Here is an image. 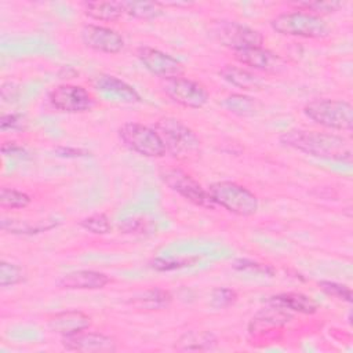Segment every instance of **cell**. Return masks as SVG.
<instances>
[{
  "label": "cell",
  "instance_id": "cell-17",
  "mask_svg": "<svg viewBox=\"0 0 353 353\" xmlns=\"http://www.w3.org/2000/svg\"><path fill=\"white\" fill-rule=\"evenodd\" d=\"M90 325H91L90 316H87L80 310L61 312L48 320L50 330L62 336L85 331Z\"/></svg>",
  "mask_w": 353,
  "mask_h": 353
},
{
  "label": "cell",
  "instance_id": "cell-5",
  "mask_svg": "<svg viewBox=\"0 0 353 353\" xmlns=\"http://www.w3.org/2000/svg\"><path fill=\"white\" fill-rule=\"evenodd\" d=\"M208 193L215 205H221L239 216H251L259 208L258 197L251 190L236 182H215L208 188Z\"/></svg>",
  "mask_w": 353,
  "mask_h": 353
},
{
  "label": "cell",
  "instance_id": "cell-11",
  "mask_svg": "<svg viewBox=\"0 0 353 353\" xmlns=\"http://www.w3.org/2000/svg\"><path fill=\"white\" fill-rule=\"evenodd\" d=\"M137 57L146 70L164 80L181 77L185 73L183 65L161 50L143 46L137 50Z\"/></svg>",
  "mask_w": 353,
  "mask_h": 353
},
{
  "label": "cell",
  "instance_id": "cell-25",
  "mask_svg": "<svg viewBox=\"0 0 353 353\" xmlns=\"http://www.w3.org/2000/svg\"><path fill=\"white\" fill-rule=\"evenodd\" d=\"M30 197L12 188H1L0 190V205L3 210H22L28 207Z\"/></svg>",
  "mask_w": 353,
  "mask_h": 353
},
{
  "label": "cell",
  "instance_id": "cell-36",
  "mask_svg": "<svg viewBox=\"0 0 353 353\" xmlns=\"http://www.w3.org/2000/svg\"><path fill=\"white\" fill-rule=\"evenodd\" d=\"M57 152L59 153V156H73V157L85 154V152H83L80 149H70V148H59Z\"/></svg>",
  "mask_w": 353,
  "mask_h": 353
},
{
  "label": "cell",
  "instance_id": "cell-33",
  "mask_svg": "<svg viewBox=\"0 0 353 353\" xmlns=\"http://www.w3.org/2000/svg\"><path fill=\"white\" fill-rule=\"evenodd\" d=\"M234 269L237 270H250V272H255V273H263V274H269L272 276L274 273L273 268L266 265V263H259L255 261H250V259H237L233 265Z\"/></svg>",
  "mask_w": 353,
  "mask_h": 353
},
{
  "label": "cell",
  "instance_id": "cell-35",
  "mask_svg": "<svg viewBox=\"0 0 353 353\" xmlns=\"http://www.w3.org/2000/svg\"><path fill=\"white\" fill-rule=\"evenodd\" d=\"M142 226H143V222H142V221H138V219H125L124 225H123V226L120 225V229H124V230H127V232H139Z\"/></svg>",
  "mask_w": 353,
  "mask_h": 353
},
{
  "label": "cell",
  "instance_id": "cell-18",
  "mask_svg": "<svg viewBox=\"0 0 353 353\" xmlns=\"http://www.w3.org/2000/svg\"><path fill=\"white\" fill-rule=\"evenodd\" d=\"M219 74L222 76L223 80H226L229 84L239 87L241 90H247V91H258L263 87V81L254 74L252 72L240 68V66H234V65H225L221 70Z\"/></svg>",
  "mask_w": 353,
  "mask_h": 353
},
{
  "label": "cell",
  "instance_id": "cell-30",
  "mask_svg": "<svg viewBox=\"0 0 353 353\" xmlns=\"http://www.w3.org/2000/svg\"><path fill=\"white\" fill-rule=\"evenodd\" d=\"M197 261V258H157L152 262V268L160 272H170L176 270L181 268H186L193 265Z\"/></svg>",
  "mask_w": 353,
  "mask_h": 353
},
{
  "label": "cell",
  "instance_id": "cell-4",
  "mask_svg": "<svg viewBox=\"0 0 353 353\" xmlns=\"http://www.w3.org/2000/svg\"><path fill=\"white\" fill-rule=\"evenodd\" d=\"M303 113L313 123L335 131H352L353 108L341 99L320 98L305 105Z\"/></svg>",
  "mask_w": 353,
  "mask_h": 353
},
{
  "label": "cell",
  "instance_id": "cell-23",
  "mask_svg": "<svg viewBox=\"0 0 353 353\" xmlns=\"http://www.w3.org/2000/svg\"><path fill=\"white\" fill-rule=\"evenodd\" d=\"M225 106L228 108V110L239 116H252L258 110L256 101L241 94H233L228 97L225 99Z\"/></svg>",
  "mask_w": 353,
  "mask_h": 353
},
{
  "label": "cell",
  "instance_id": "cell-6",
  "mask_svg": "<svg viewBox=\"0 0 353 353\" xmlns=\"http://www.w3.org/2000/svg\"><path fill=\"white\" fill-rule=\"evenodd\" d=\"M119 138L132 152L145 157H163L167 152L154 128L128 121L119 128Z\"/></svg>",
  "mask_w": 353,
  "mask_h": 353
},
{
  "label": "cell",
  "instance_id": "cell-28",
  "mask_svg": "<svg viewBox=\"0 0 353 353\" xmlns=\"http://www.w3.org/2000/svg\"><path fill=\"white\" fill-rule=\"evenodd\" d=\"M25 279V272L19 265L1 261L0 262V285L10 287L19 284Z\"/></svg>",
  "mask_w": 353,
  "mask_h": 353
},
{
  "label": "cell",
  "instance_id": "cell-15",
  "mask_svg": "<svg viewBox=\"0 0 353 353\" xmlns=\"http://www.w3.org/2000/svg\"><path fill=\"white\" fill-rule=\"evenodd\" d=\"M94 88L108 98V101H116L120 103L141 102V95L132 85L112 74H99L94 80Z\"/></svg>",
  "mask_w": 353,
  "mask_h": 353
},
{
  "label": "cell",
  "instance_id": "cell-27",
  "mask_svg": "<svg viewBox=\"0 0 353 353\" xmlns=\"http://www.w3.org/2000/svg\"><path fill=\"white\" fill-rule=\"evenodd\" d=\"M80 226L94 234H106L112 230L110 219L103 212H97L85 216L84 219H81Z\"/></svg>",
  "mask_w": 353,
  "mask_h": 353
},
{
  "label": "cell",
  "instance_id": "cell-10",
  "mask_svg": "<svg viewBox=\"0 0 353 353\" xmlns=\"http://www.w3.org/2000/svg\"><path fill=\"white\" fill-rule=\"evenodd\" d=\"M52 108L65 113H81L94 106L92 95L81 85L61 84L48 92Z\"/></svg>",
  "mask_w": 353,
  "mask_h": 353
},
{
  "label": "cell",
  "instance_id": "cell-1",
  "mask_svg": "<svg viewBox=\"0 0 353 353\" xmlns=\"http://www.w3.org/2000/svg\"><path fill=\"white\" fill-rule=\"evenodd\" d=\"M280 142L313 157L346 163L352 160L350 143L336 134L294 128L283 132Z\"/></svg>",
  "mask_w": 353,
  "mask_h": 353
},
{
  "label": "cell",
  "instance_id": "cell-8",
  "mask_svg": "<svg viewBox=\"0 0 353 353\" xmlns=\"http://www.w3.org/2000/svg\"><path fill=\"white\" fill-rule=\"evenodd\" d=\"M161 179L171 190L188 201L204 208L215 207V203L212 201L208 190H205L192 175L182 171L181 168H168L163 171Z\"/></svg>",
  "mask_w": 353,
  "mask_h": 353
},
{
  "label": "cell",
  "instance_id": "cell-26",
  "mask_svg": "<svg viewBox=\"0 0 353 353\" xmlns=\"http://www.w3.org/2000/svg\"><path fill=\"white\" fill-rule=\"evenodd\" d=\"M55 223H50V225H44V223H36L32 225L29 222L25 221H15V219H3L1 221V229L3 230H8L10 233H19V234H33V233H39V232H44L48 230L51 228H54Z\"/></svg>",
  "mask_w": 353,
  "mask_h": 353
},
{
  "label": "cell",
  "instance_id": "cell-14",
  "mask_svg": "<svg viewBox=\"0 0 353 353\" xmlns=\"http://www.w3.org/2000/svg\"><path fill=\"white\" fill-rule=\"evenodd\" d=\"M234 58L241 65L268 73H279L285 68V62L280 55L263 47L236 51Z\"/></svg>",
  "mask_w": 353,
  "mask_h": 353
},
{
  "label": "cell",
  "instance_id": "cell-22",
  "mask_svg": "<svg viewBox=\"0 0 353 353\" xmlns=\"http://www.w3.org/2000/svg\"><path fill=\"white\" fill-rule=\"evenodd\" d=\"M171 294L165 290L154 288L145 291L141 296H137L131 303H134L138 307H143L148 310H159L163 307H167L171 303Z\"/></svg>",
  "mask_w": 353,
  "mask_h": 353
},
{
  "label": "cell",
  "instance_id": "cell-7",
  "mask_svg": "<svg viewBox=\"0 0 353 353\" xmlns=\"http://www.w3.org/2000/svg\"><path fill=\"white\" fill-rule=\"evenodd\" d=\"M211 29L215 39L234 52L262 47L263 44V36L258 30L236 21H216Z\"/></svg>",
  "mask_w": 353,
  "mask_h": 353
},
{
  "label": "cell",
  "instance_id": "cell-12",
  "mask_svg": "<svg viewBox=\"0 0 353 353\" xmlns=\"http://www.w3.org/2000/svg\"><path fill=\"white\" fill-rule=\"evenodd\" d=\"M81 41L85 47L105 54H117L124 48L123 36L106 26L84 25L81 29Z\"/></svg>",
  "mask_w": 353,
  "mask_h": 353
},
{
  "label": "cell",
  "instance_id": "cell-20",
  "mask_svg": "<svg viewBox=\"0 0 353 353\" xmlns=\"http://www.w3.org/2000/svg\"><path fill=\"white\" fill-rule=\"evenodd\" d=\"M84 14L95 21L114 22L123 15L120 1H85Z\"/></svg>",
  "mask_w": 353,
  "mask_h": 353
},
{
  "label": "cell",
  "instance_id": "cell-21",
  "mask_svg": "<svg viewBox=\"0 0 353 353\" xmlns=\"http://www.w3.org/2000/svg\"><path fill=\"white\" fill-rule=\"evenodd\" d=\"M123 14L138 19H156L163 14L160 3L153 1H120Z\"/></svg>",
  "mask_w": 353,
  "mask_h": 353
},
{
  "label": "cell",
  "instance_id": "cell-19",
  "mask_svg": "<svg viewBox=\"0 0 353 353\" xmlns=\"http://www.w3.org/2000/svg\"><path fill=\"white\" fill-rule=\"evenodd\" d=\"M269 302L272 303V306L288 309L302 314H312L317 310V303L312 298L296 292H284L274 295L270 298Z\"/></svg>",
  "mask_w": 353,
  "mask_h": 353
},
{
  "label": "cell",
  "instance_id": "cell-16",
  "mask_svg": "<svg viewBox=\"0 0 353 353\" xmlns=\"http://www.w3.org/2000/svg\"><path fill=\"white\" fill-rule=\"evenodd\" d=\"M109 283V276L97 270H74L58 280V285L68 290H101Z\"/></svg>",
  "mask_w": 353,
  "mask_h": 353
},
{
  "label": "cell",
  "instance_id": "cell-31",
  "mask_svg": "<svg viewBox=\"0 0 353 353\" xmlns=\"http://www.w3.org/2000/svg\"><path fill=\"white\" fill-rule=\"evenodd\" d=\"M237 299V294L236 291L230 290V288H215L211 294V299H210V305L215 309H225L229 307L230 305H233Z\"/></svg>",
  "mask_w": 353,
  "mask_h": 353
},
{
  "label": "cell",
  "instance_id": "cell-34",
  "mask_svg": "<svg viewBox=\"0 0 353 353\" xmlns=\"http://www.w3.org/2000/svg\"><path fill=\"white\" fill-rule=\"evenodd\" d=\"M23 127V117L21 114L17 113H11V114H3L1 120H0V128L1 131H7V130H19Z\"/></svg>",
  "mask_w": 353,
  "mask_h": 353
},
{
  "label": "cell",
  "instance_id": "cell-24",
  "mask_svg": "<svg viewBox=\"0 0 353 353\" xmlns=\"http://www.w3.org/2000/svg\"><path fill=\"white\" fill-rule=\"evenodd\" d=\"M181 346L178 349L183 350H204V349H211L212 345L215 343V338L210 332H190L185 334L179 342Z\"/></svg>",
  "mask_w": 353,
  "mask_h": 353
},
{
  "label": "cell",
  "instance_id": "cell-13",
  "mask_svg": "<svg viewBox=\"0 0 353 353\" xmlns=\"http://www.w3.org/2000/svg\"><path fill=\"white\" fill-rule=\"evenodd\" d=\"M62 345L66 350L83 353H112L117 346L113 338L101 332H77L62 336Z\"/></svg>",
  "mask_w": 353,
  "mask_h": 353
},
{
  "label": "cell",
  "instance_id": "cell-32",
  "mask_svg": "<svg viewBox=\"0 0 353 353\" xmlns=\"http://www.w3.org/2000/svg\"><path fill=\"white\" fill-rule=\"evenodd\" d=\"M319 287L325 294H328V295H331V296H334L336 299H341V301H345V302H352V291L345 284L323 280V281H319Z\"/></svg>",
  "mask_w": 353,
  "mask_h": 353
},
{
  "label": "cell",
  "instance_id": "cell-9",
  "mask_svg": "<svg viewBox=\"0 0 353 353\" xmlns=\"http://www.w3.org/2000/svg\"><path fill=\"white\" fill-rule=\"evenodd\" d=\"M163 91L175 103L190 109L203 108L210 98L203 84L182 76L164 80Z\"/></svg>",
  "mask_w": 353,
  "mask_h": 353
},
{
  "label": "cell",
  "instance_id": "cell-3",
  "mask_svg": "<svg viewBox=\"0 0 353 353\" xmlns=\"http://www.w3.org/2000/svg\"><path fill=\"white\" fill-rule=\"evenodd\" d=\"M270 26L283 36L305 39H324L331 33L328 23L321 17L301 10L276 15L270 21Z\"/></svg>",
  "mask_w": 353,
  "mask_h": 353
},
{
  "label": "cell",
  "instance_id": "cell-2",
  "mask_svg": "<svg viewBox=\"0 0 353 353\" xmlns=\"http://www.w3.org/2000/svg\"><path fill=\"white\" fill-rule=\"evenodd\" d=\"M161 138L165 152L179 160L194 159L200 154V139L181 120L163 117L153 127Z\"/></svg>",
  "mask_w": 353,
  "mask_h": 353
},
{
  "label": "cell",
  "instance_id": "cell-29",
  "mask_svg": "<svg viewBox=\"0 0 353 353\" xmlns=\"http://www.w3.org/2000/svg\"><path fill=\"white\" fill-rule=\"evenodd\" d=\"M298 10L306 11L310 14H314L317 17L331 14L338 11L342 7V3L339 1H303L296 4Z\"/></svg>",
  "mask_w": 353,
  "mask_h": 353
}]
</instances>
